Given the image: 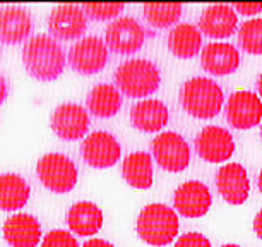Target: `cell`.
<instances>
[{
    "label": "cell",
    "instance_id": "obj_8",
    "mask_svg": "<svg viewBox=\"0 0 262 247\" xmlns=\"http://www.w3.org/2000/svg\"><path fill=\"white\" fill-rule=\"evenodd\" d=\"M106 45L120 55L136 53L146 42V31L134 17H120L106 28Z\"/></svg>",
    "mask_w": 262,
    "mask_h": 247
},
{
    "label": "cell",
    "instance_id": "obj_14",
    "mask_svg": "<svg viewBox=\"0 0 262 247\" xmlns=\"http://www.w3.org/2000/svg\"><path fill=\"white\" fill-rule=\"evenodd\" d=\"M216 187L221 197L230 204H244L249 197V175L240 163L223 165L216 174Z\"/></svg>",
    "mask_w": 262,
    "mask_h": 247
},
{
    "label": "cell",
    "instance_id": "obj_3",
    "mask_svg": "<svg viewBox=\"0 0 262 247\" xmlns=\"http://www.w3.org/2000/svg\"><path fill=\"white\" fill-rule=\"evenodd\" d=\"M179 232V216L170 206L155 204L146 206L137 218V234L149 245H166L175 239Z\"/></svg>",
    "mask_w": 262,
    "mask_h": 247
},
{
    "label": "cell",
    "instance_id": "obj_6",
    "mask_svg": "<svg viewBox=\"0 0 262 247\" xmlns=\"http://www.w3.org/2000/svg\"><path fill=\"white\" fill-rule=\"evenodd\" d=\"M152 155L158 165L166 172H182L190 161V150L187 141L175 132H161L152 141Z\"/></svg>",
    "mask_w": 262,
    "mask_h": 247
},
{
    "label": "cell",
    "instance_id": "obj_38",
    "mask_svg": "<svg viewBox=\"0 0 262 247\" xmlns=\"http://www.w3.org/2000/svg\"><path fill=\"white\" fill-rule=\"evenodd\" d=\"M260 134H262V127H260Z\"/></svg>",
    "mask_w": 262,
    "mask_h": 247
},
{
    "label": "cell",
    "instance_id": "obj_15",
    "mask_svg": "<svg viewBox=\"0 0 262 247\" xmlns=\"http://www.w3.org/2000/svg\"><path fill=\"white\" fill-rule=\"evenodd\" d=\"M48 29L58 39H77L88 29L84 11L72 4L58 6L48 17Z\"/></svg>",
    "mask_w": 262,
    "mask_h": 247
},
{
    "label": "cell",
    "instance_id": "obj_4",
    "mask_svg": "<svg viewBox=\"0 0 262 247\" xmlns=\"http://www.w3.org/2000/svg\"><path fill=\"white\" fill-rule=\"evenodd\" d=\"M182 107L195 118H212L223 107V91L214 81L194 77L187 81L180 93Z\"/></svg>",
    "mask_w": 262,
    "mask_h": 247
},
{
    "label": "cell",
    "instance_id": "obj_36",
    "mask_svg": "<svg viewBox=\"0 0 262 247\" xmlns=\"http://www.w3.org/2000/svg\"><path fill=\"white\" fill-rule=\"evenodd\" d=\"M259 93H260V96H262V76L259 77Z\"/></svg>",
    "mask_w": 262,
    "mask_h": 247
},
{
    "label": "cell",
    "instance_id": "obj_17",
    "mask_svg": "<svg viewBox=\"0 0 262 247\" xmlns=\"http://www.w3.org/2000/svg\"><path fill=\"white\" fill-rule=\"evenodd\" d=\"M236 14L226 4L209 6L199 17V29L209 38H228L236 29Z\"/></svg>",
    "mask_w": 262,
    "mask_h": 247
},
{
    "label": "cell",
    "instance_id": "obj_35",
    "mask_svg": "<svg viewBox=\"0 0 262 247\" xmlns=\"http://www.w3.org/2000/svg\"><path fill=\"white\" fill-rule=\"evenodd\" d=\"M259 191L262 192V170H260V175H259Z\"/></svg>",
    "mask_w": 262,
    "mask_h": 247
},
{
    "label": "cell",
    "instance_id": "obj_10",
    "mask_svg": "<svg viewBox=\"0 0 262 247\" xmlns=\"http://www.w3.org/2000/svg\"><path fill=\"white\" fill-rule=\"evenodd\" d=\"M122 146L112 134L105 131L93 132L84 139L82 158L93 169H108L118 161Z\"/></svg>",
    "mask_w": 262,
    "mask_h": 247
},
{
    "label": "cell",
    "instance_id": "obj_7",
    "mask_svg": "<svg viewBox=\"0 0 262 247\" xmlns=\"http://www.w3.org/2000/svg\"><path fill=\"white\" fill-rule=\"evenodd\" d=\"M69 64L76 72L96 74L108 64L106 43L98 36H88L74 43L69 50Z\"/></svg>",
    "mask_w": 262,
    "mask_h": 247
},
{
    "label": "cell",
    "instance_id": "obj_5",
    "mask_svg": "<svg viewBox=\"0 0 262 247\" xmlns=\"http://www.w3.org/2000/svg\"><path fill=\"white\" fill-rule=\"evenodd\" d=\"M36 174L41 184L52 192L66 194L72 191L77 182V169L71 158L62 153H48L41 156L36 165Z\"/></svg>",
    "mask_w": 262,
    "mask_h": 247
},
{
    "label": "cell",
    "instance_id": "obj_16",
    "mask_svg": "<svg viewBox=\"0 0 262 247\" xmlns=\"http://www.w3.org/2000/svg\"><path fill=\"white\" fill-rule=\"evenodd\" d=\"M4 237L11 247H36L41 239V225L31 215H12L4 223Z\"/></svg>",
    "mask_w": 262,
    "mask_h": 247
},
{
    "label": "cell",
    "instance_id": "obj_33",
    "mask_svg": "<svg viewBox=\"0 0 262 247\" xmlns=\"http://www.w3.org/2000/svg\"><path fill=\"white\" fill-rule=\"evenodd\" d=\"M7 95H9V86H7V81L0 76V103H4L7 100Z\"/></svg>",
    "mask_w": 262,
    "mask_h": 247
},
{
    "label": "cell",
    "instance_id": "obj_25",
    "mask_svg": "<svg viewBox=\"0 0 262 247\" xmlns=\"http://www.w3.org/2000/svg\"><path fill=\"white\" fill-rule=\"evenodd\" d=\"M88 108L100 118L113 117L122 107V95L113 85H98L88 95Z\"/></svg>",
    "mask_w": 262,
    "mask_h": 247
},
{
    "label": "cell",
    "instance_id": "obj_21",
    "mask_svg": "<svg viewBox=\"0 0 262 247\" xmlns=\"http://www.w3.org/2000/svg\"><path fill=\"white\" fill-rule=\"evenodd\" d=\"M67 225L74 234L88 237L96 234L103 225V213L95 202H76L67 215Z\"/></svg>",
    "mask_w": 262,
    "mask_h": 247
},
{
    "label": "cell",
    "instance_id": "obj_27",
    "mask_svg": "<svg viewBox=\"0 0 262 247\" xmlns=\"http://www.w3.org/2000/svg\"><path fill=\"white\" fill-rule=\"evenodd\" d=\"M240 47L252 55H262V19H250L238 29Z\"/></svg>",
    "mask_w": 262,
    "mask_h": 247
},
{
    "label": "cell",
    "instance_id": "obj_29",
    "mask_svg": "<svg viewBox=\"0 0 262 247\" xmlns=\"http://www.w3.org/2000/svg\"><path fill=\"white\" fill-rule=\"evenodd\" d=\"M41 247H79L76 237L66 230H52L43 239Z\"/></svg>",
    "mask_w": 262,
    "mask_h": 247
},
{
    "label": "cell",
    "instance_id": "obj_28",
    "mask_svg": "<svg viewBox=\"0 0 262 247\" xmlns=\"http://www.w3.org/2000/svg\"><path fill=\"white\" fill-rule=\"evenodd\" d=\"M123 4H84L82 11L91 19L96 21H106V19L117 17L123 11Z\"/></svg>",
    "mask_w": 262,
    "mask_h": 247
},
{
    "label": "cell",
    "instance_id": "obj_20",
    "mask_svg": "<svg viewBox=\"0 0 262 247\" xmlns=\"http://www.w3.org/2000/svg\"><path fill=\"white\" fill-rule=\"evenodd\" d=\"M130 122L144 132L161 131L168 123V108L160 100H144L130 108Z\"/></svg>",
    "mask_w": 262,
    "mask_h": 247
},
{
    "label": "cell",
    "instance_id": "obj_19",
    "mask_svg": "<svg viewBox=\"0 0 262 247\" xmlns=\"http://www.w3.org/2000/svg\"><path fill=\"white\" fill-rule=\"evenodd\" d=\"M33 29L31 16L21 7H6L0 11V42L16 45L24 42Z\"/></svg>",
    "mask_w": 262,
    "mask_h": 247
},
{
    "label": "cell",
    "instance_id": "obj_24",
    "mask_svg": "<svg viewBox=\"0 0 262 247\" xmlns=\"http://www.w3.org/2000/svg\"><path fill=\"white\" fill-rule=\"evenodd\" d=\"M29 184L17 174L0 175V210L14 211L23 208L29 199Z\"/></svg>",
    "mask_w": 262,
    "mask_h": 247
},
{
    "label": "cell",
    "instance_id": "obj_18",
    "mask_svg": "<svg viewBox=\"0 0 262 247\" xmlns=\"http://www.w3.org/2000/svg\"><path fill=\"white\" fill-rule=\"evenodd\" d=\"M201 66L212 76H226L240 66V55L230 43H209L201 55Z\"/></svg>",
    "mask_w": 262,
    "mask_h": 247
},
{
    "label": "cell",
    "instance_id": "obj_12",
    "mask_svg": "<svg viewBox=\"0 0 262 247\" xmlns=\"http://www.w3.org/2000/svg\"><path fill=\"white\" fill-rule=\"evenodd\" d=\"M212 202L211 192L206 184L199 180H189L182 184L173 196V204L180 215L187 218H199L209 211Z\"/></svg>",
    "mask_w": 262,
    "mask_h": 247
},
{
    "label": "cell",
    "instance_id": "obj_31",
    "mask_svg": "<svg viewBox=\"0 0 262 247\" xmlns=\"http://www.w3.org/2000/svg\"><path fill=\"white\" fill-rule=\"evenodd\" d=\"M233 7L245 16H254V14L262 11V4H235Z\"/></svg>",
    "mask_w": 262,
    "mask_h": 247
},
{
    "label": "cell",
    "instance_id": "obj_2",
    "mask_svg": "<svg viewBox=\"0 0 262 247\" xmlns=\"http://www.w3.org/2000/svg\"><path fill=\"white\" fill-rule=\"evenodd\" d=\"M161 83V74L152 62L146 58H132L123 62L115 71V85L118 91L128 98H142L152 95Z\"/></svg>",
    "mask_w": 262,
    "mask_h": 247
},
{
    "label": "cell",
    "instance_id": "obj_32",
    "mask_svg": "<svg viewBox=\"0 0 262 247\" xmlns=\"http://www.w3.org/2000/svg\"><path fill=\"white\" fill-rule=\"evenodd\" d=\"M82 247H115V245L106 240H103V239H91V240L84 242Z\"/></svg>",
    "mask_w": 262,
    "mask_h": 247
},
{
    "label": "cell",
    "instance_id": "obj_30",
    "mask_svg": "<svg viewBox=\"0 0 262 247\" xmlns=\"http://www.w3.org/2000/svg\"><path fill=\"white\" fill-rule=\"evenodd\" d=\"M175 247H211V242L202 234L189 232V234H184L179 240H177Z\"/></svg>",
    "mask_w": 262,
    "mask_h": 247
},
{
    "label": "cell",
    "instance_id": "obj_23",
    "mask_svg": "<svg viewBox=\"0 0 262 247\" xmlns=\"http://www.w3.org/2000/svg\"><path fill=\"white\" fill-rule=\"evenodd\" d=\"M202 45L201 29L194 24H179L168 34V48L179 58H192Z\"/></svg>",
    "mask_w": 262,
    "mask_h": 247
},
{
    "label": "cell",
    "instance_id": "obj_9",
    "mask_svg": "<svg viewBox=\"0 0 262 247\" xmlns=\"http://www.w3.org/2000/svg\"><path fill=\"white\" fill-rule=\"evenodd\" d=\"M52 131L63 141H76L88 132L90 117L81 105L63 103L57 107L50 118Z\"/></svg>",
    "mask_w": 262,
    "mask_h": 247
},
{
    "label": "cell",
    "instance_id": "obj_11",
    "mask_svg": "<svg viewBox=\"0 0 262 247\" xmlns=\"http://www.w3.org/2000/svg\"><path fill=\"white\" fill-rule=\"evenodd\" d=\"M195 151L202 160L209 163L226 161L235 151L233 136L223 127L209 126L197 134Z\"/></svg>",
    "mask_w": 262,
    "mask_h": 247
},
{
    "label": "cell",
    "instance_id": "obj_37",
    "mask_svg": "<svg viewBox=\"0 0 262 247\" xmlns=\"http://www.w3.org/2000/svg\"><path fill=\"white\" fill-rule=\"evenodd\" d=\"M221 247H240V245H236V244H226V245H221Z\"/></svg>",
    "mask_w": 262,
    "mask_h": 247
},
{
    "label": "cell",
    "instance_id": "obj_26",
    "mask_svg": "<svg viewBox=\"0 0 262 247\" xmlns=\"http://www.w3.org/2000/svg\"><path fill=\"white\" fill-rule=\"evenodd\" d=\"M142 16L152 28H170L182 16V4H144Z\"/></svg>",
    "mask_w": 262,
    "mask_h": 247
},
{
    "label": "cell",
    "instance_id": "obj_13",
    "mask_svg": "<svg viewBox=\"0 0 262 247\" xmlns=\"http://www.w3.org/2000/svg\"><path fill=\"white\" fill-rule=\"evenodd\" d=\"M226 118L235 129H250L262 118V101L255 93L236 91L226 105Z\"/></svg>",
    "mask_w": 262,
    "mask_h": 247
},
{
    "label": "cell",
    "instance_id": "obj_22",
    "mask_svg": "<svg viewBox=\"0 0 262 247\" xmlns=\"http://www.w3.org/2000/svg\"><path fill=\"white\" fill-rule=\"evenodd\" d=\"M122 175L128 186L136 189H149L152 186V161L149 153H130L122 163Z\"/></svg>",
    "mask_w": 262,
    "mask_h": 247
},
{
    "label": "cell",
    "instance_id": "obj_1",
    "mask_svg": "<svg viewBox=\"0 0 262 247\" xmlns=\"http://www.w3.org/2000/svg\"><path fill=\"white\" fill-rule=\"evenodd\" d=\"M24 67L39 81H53L66 67V53L52 36L38 34L29 38L23 48Z\"/></svg>",
    "mask_w": 262,
    "mask_h": 247
},
{
    "label": "cell",
    "instance_id": "obj_34",
    "mask_svg": "<svg viewBox=\"0 0 262 247\" xmlns=\"http://www.w3.org/2000/svg\"><path fill=\"white\" fill-rule=\"evenodd\" d=\"M254 232L257 234L259 239H262V210L257 213L255 220H254Z\"/></svg>",
    "mask_w": 262,
    "mask_h": 247
}]
</instances>
